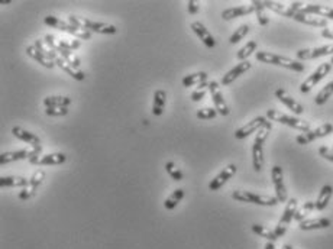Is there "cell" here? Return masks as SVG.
<instances>
[{"mask_svg": "<svg viewBox=\"0 0 333 249\" xmlns=\"http://www.w3.org/2000/svg\"><path fill=\"white\" fill-rule=\"evenodd\" d=\"M330 70H332V64H330V62H323V64H320V65L301 83L300 92H301V93H308L313 87L316 86L317 83H320V81L330 73Z\"/></svg>", "mask_w": 333, "mask_h": 249, "instance_id": "8", "label": "cell"}, {"mask_svg": "<svg viewBox=\"0 0 333 249\" xmlns=\"http://www.w3.org/2000/svg\"><path fill=\"white\" fill-rule=\"evenodd\" d=\"M67 161V155L62 152H54V154H45L35 156L29 160L32 165H60Z\"/></svg>", "mask_w": 333, "mask_h": 249, "instance_id": "19", "label": "cell"}, {"mask_svg": "<svg viewBox=\"0 0 333 249\" xmlns=\"http://www.w3.org/2000/svg\"><path fill=\"white\" fill-rule=\"evenodd\" d=\"M326 55H333V43L325 45V47H319V48H310V50H300V51H297V58L300 61L316 60V58L326 57Z\"/></svg>", "mask_w": 333, "mask_h": 249, "instance_id": "16", "label": "cell"}, {"mask_svg": "<svg viewBox=\"0 0 333 249\" xmlns=\"http://www.w3.org/2000/svg\"><path fill=\"white\" fill-rule=\"evenodd\" d=\"M319 154L322 155L325 160H327V161L333 163V151H330L327 146H320V148H319Z\"/></svg>", "mask_w": 333, "mask_h": 249, "instance_id": "46", "label": "cell"}, {"mask_svg": "<svg viewBox=\"0 0 333 249\" xmlns=\"http://www.w3.org/2000/svg\"><path fill=\"white\" fill-rule=\"evenodd\" d=\"M330 64H332V65H333V57H332V60H330Z\"/></svg>", "mask_w": 333, "mask_h": 249, "instance_id": "51", "label": "cell"}, {"mask_svg": "<svg viewBox=\"0 0 333 249\" xmlns=\"http://www.w3.org/2000/svg\"><path fill=\"white\" fill-rule=\"evenodd\" d=\"M43 22H45V25L55 28V29H58L61 32L71 34L73 36H76L78 41H80V39H84L85 41V39H90V38H92V34H90V32H87L84 29H80L77 26L71 25L70 22H64L62 19H58L57 16H45Z\"/></svg>", "mask_w": 333, "mask_h": 249, "instance_id": "5", "label": "cell"}, {"mask_svg": "<svg viewBox=\"0 0 333 249\" xmlns=\"http://www.w3.org/2000/svg\"><path fill=\"white\" fill-rule=\"evenodd\" d=\"M187 10L190 15H196V13H198L200 8L194 0H190V2H187Z\"/></svg>", "mask_w": 333, "mask_h": 249, "instance_id": "47", "label": "cell"}, {"mask_svg": "<svg viewBox=\"0 0 333 249\" xmlns=\"http://www.w3.org/2000/svg\"><path fill=\"white\" fill-rule=\"evenodd\" d=\"M254 12H255V8H254L252 5H248V6H238V8H231L223 10L222 17L225 20H232V19H236V17L251 15V13H254Z\"/></svg>", "mask_w": 333, "mask_h": 249, "instance_id": "27", "label": "cell"}, {"mask_svg": "<svg viewBox=\"0 0 333 249\" xmlns=\"http://www.w3.org/2000/svg\"><path fill=\"white\" fill-rule=\"evenodd\" d=\"M271 129H273V125H271V121H268L256 132L255 141L252 145V165H254L255 171H261L264 167V144L270 135V132H271Z\"/></svg>", "mask_w": 333, "mask_h": 249, "instance_id": "2", "label": "cell"}, {"mask_svg": "<svg viewBox=\"0 0 333 249\" xmlns=\"http://www.w3.org/2000/svg\"><path fill=\"white\" fill-rule=\"evenodd\" d=\"M29 184V180L20 175H6L0 178V187H22L25 189Z\"/></svg>", "mask_w": 333, "mask_h": 249, "instance_id": "30", "label": "cell"}, {"mask_svg": "<svg viewBox=\"0 0 333 249\" xmlns=\"http://www.w3.org/2000/svg\"><path fill=\"white\" fill-rule=\"evenodd\" d=\"M332 194H333L332 186H329V184L323 186L322 190H320V193H319V196H317V200L315 201L316 210H319V212L325 210L326 207H327V205H329V201H330V198H332Z\"/></svg>", "mask_w": 333, "mask_h": 249, "instance_id": "29", "label": "cell"}, {"mask_svg": "<svg viewBox=\"0 0 333 249\" xmlns=\"http://www.w3.org/2000/svg\"><path fill=\"white\" fill-rule=\"evenodd\" d=\"M299 12L306 13V15H315V16L333 20V9L329 8V6H325V5H313V3L306 5V3H304Z\"/></svg>", "mask_w": 333, "mask_h": 249, "instance_id": "18", "label": "cell"}, {"mask_svg": "<svg viewBox=\"0 0 333 249\" xmlns=\"http://www.w3.org/2000/svg\"><path fill=\"white\" fill-rule=\"evenodd\" d=\"M26 54L32 58V60H35L36 62H39L42 67H45V69H54V61L51 60V57L48 55V54H43V52H41L35 45H28L26 47Z\"/></svg>", "mask_w": 333, "mask_h": 249, "instance_id": "23", "label": "cell"}, {"mask_svg": "<svg viewBox=\"0 0 333 249\" xmlns=\"http://www.w3.org/2000/svg\"><path fill=\"white\" fill-rule=\"evenodd\" d=\"M333 132V125L332 123H325V125H322V126H319L316 129H310L308 132H303L301 135L296 138V141H297V144L300 145H307L310 142H313V141H316L319 138H323L327 137L329 133H332Z\"/></svg>", "mask_w": 333, "mask_h": 249, "instance_id": "10", "label": "cell"}, {"mask_svg": "<svg viewBox=\"0 0 333 249\" xmlns=\"http://www.w3.org/2000/svg\"><path fill=\"white\" fill-rule=\"evenodd\" d=\"M236 170H238V167L235 164H229L228 167H225L222 171L219 172L213 180L209 183V190L210 191H217L219 189H222L223 186L228 183V180L235 175Z\"/></svg>", "mask_w": 333, "mask_h": 249, "instance_id": "15", "label": "cell"}, {"mask_svg": "<svg viewBox=\"0 0 333 249\" xmlns=\"http://www.w3.org/2000/svg\"><path fill=\"white\" fill-rule=\"evenodd\" d=\"M47 50H48V48H47ZM48 54H50L51 60L54 61V64H55L57 67H60L62 71H65V73H67L69 76H71L74 80H77V81H83V80H84L85 78L84 73H83L81 70L73 67L69 61H65L62 57H61L60 54H57V52L52 51V50H48Z\"/></svg>", "mask_w": 333, "mask_h": 249, "instance_id": "11", "label": "cell"}, {"mask_svg": "<svg viewBox=\"0 0 333 249\" xmlns=\"http://www.w3.org/2000/svg\"><path fill=\"white\" fill-rule=\"evenodd\" d=\"M332 224V220L327 217H319V219H304L300 222L299 228L301 231H316V229H327Z\"/></svg>", "mask_w": 333, "mask_h": 249, "instance_id": "25", "label": "cell"}, {"mask_svg": "<svg viewBox=\"0 0 333 249\" xmlns=\"http://www.w3.org/2000/svg\"><path fill=\"white\" fill-rule=\"evenodd\" d=\"M167 103V93L164 90H157L154 93V102H152V115L155 116H161L165 109Z\"/></svg>", "mask_w": 333, "mask_h": 249, "instance_id": "31", "label": "cell"}, {"mask_svg": "<svg viewBox=\"0 0 333 249\" xmlns=\"http://www.w3.org/2000/svg\"><path fill=\"white\" fill-rule=\"evenodd\" d=\"M165 170H167L168 175H170L172 180H175V181L183 180V172H181V170H180L179 167L175 165V163L168 161V163L165 164Z\"/></svg>", "mask_w": 333, "mask_h": 249, "instance_id": "40", "label": "cell"}, {"mask_svg": "<svg viewBox=\"0 0 333 249\" xmlns=\"http://www.w3.org/2000/svg\"><path fill=\"white\" fill-rule=\"evenodd\" d=\"M252 232L256 233L258 236H261V238L267 239L268 242H275L277 239H278L274 231L268 229V228H265V226H262V224H256V223L252 224Z\"/></svg>", "mask_w": 333, "mask_h": 249, "instance_id": "34", "label": "cell"}, {"mask_svg": "<svg viewBox=\"0 0 333 249\" xmlns=\"http://www.w3.org/2000/svg\"><path fill=\"white\" fill-rule=\"evenodd\" d=\"M322 36L326 38V39H332L333 41V29H329V28H326L322 31Z\"/></svg>", "mask_w": 333, "mask_h": 249, "instance_id": "48", "label": "cell"}, {"mask_svg": "<svg viewBox=\"0 0 333 249\" xmlns=\"http://www.w3.org/2000/svg\"><path fill=\"white\" fill-rule=\"evenodd\" d=\"M183 197H184V190L177 189L172 194H171L170 197L164 201V207H165L167 210H172V209H175L177 205L183 200Z\"/></svg>", "mask_w": 333, "mask_h": 249, "instance_id": "37", "label": "cell"}, {"mask_svg": "<svg viewBox=\"0 0 333 249\" xmlns=\"http://www.w3.org/2000/svg\"><path fill=\"white\" fill-rule=\"evenodd\" d=\"M249 32V25H240L233 34L231 35V38H229V42L231 43H238L240 39H243L245 38V35Z\"/></svg>", "mask_w": 333, "mask_h": 249, "instance_id": "41", "label": "cell"}, {"mask_svg": "<svg viewBox=\"0 0 333 249\" xmlns=\"http://www.w3.org/2000/svg\"><path fill=\"white\" fill-rule=\"evenodd\" d=\"M251 67H252V64H251L249 61H242V62H239L236 67H233L232 70H229V71L223 76L222 80H220V84H222V86H229V84H232L236 78L240 77L242 74H245Z\"/></svg>", "mask_w": 333, "mask_h": 249, "instance_id": "20", "label": "cell"}, {"mask_svg": "<svg viewBox=\"0 0 333 249\" xmlns=\"http://www.w3.org/2000/svg\"><path fill=\"white\" fill-rule=\"evenodd\" d=\"M316 206H315V201H306L301 209H299L297 212H296V215H294V220H297V222H303L304 220V217L312 212V210H315Z\"/></svg>", "mask_w": 333, "mask_h": 249, "instance_id": "39", "label": "cell"}, {"mask_svg": "<svg viewBox=\"0 0 333 249\" xmlns=\"http://www.w3.org/2000/svg\"><path fill=\"white\" fill-rule=\"evenodd\" d=\"M209 92H210L212 100L214 103V109L217 110V113L222 115V116H228L231 110H229V106H228L222 92H220V84L217 81H209Z\"/></svg>", "mask_w": 333, "mask_h": 249, "instance_id": "12", "label": "cell"}, {"mask_svg": "<svg viewBox=\"0 0 333 249\" xmlns=\"http://www.w3.org/2000/svg\"><path fill=\"white\" fill-rule=\"evenodd\" d=\"M256 60L264 64H273V65H278V67H284V69L293 70L297 73H303L306 67L303 65V62H299L296 60H291L288 57H282L278 54H273L268 51H258L255 54Z\"/></svg>", "mask_w": 333, "mask_h": 249, "instance_id": "3", "label": "cell"}, {"mask_svg": "<svg viewBox=\"0 0 333 249\" xmlns=\"http://www.w3.org/2000/svg\"><path fill=\"white\" fill-rule=\"evenodd\" d=\"M333 95V81H330V83H327L319 93H317V96L315 97V103L317 104V106H322V104H325L327 100H329V97H332Z\"/></svg>", "mask_w": 333, "mask_h": 249, "instance_id": "36", "label": "cell"}, {"mask_svg": "<svg viewBox=\"0 0 333 249\" xmlns=\"http://www.w3.org/2000/svg\"><path fill=\"white\" fill-rule=\"evenodd\" d=\"M297 206H299L297 198H290V200L287 201V206H285L284 212H282L281 219H280V222L277 224V228L274 229L277 238H281V236L285 235L288 224L291 223V220L294 219V215H296V212H297Z\"/></svg>", "mask_w": 333, "mask_h": 249, "instance_id": "7", "label": "cell"}, {"mask_svg": "<svg viewBox=\"0 0 333 249\" xmlns=\"http://www.w3.org/2000/svg\"><path fill=\"white\" fill-rule=\"evenodd\" d=\"M267 122L268 121H267V118H264V116H256L255 119H252V121L248 122L247 125H243L242 128L238 129V130L235 132V138H236V139H245V138L249 137L251 133L258 132Z\"/></svg>", "mask_w": 333, "mask_h": 249, "instance_id": "17", "label": "cell"}, {"mask_svg": "<svg viewBox=\"0 0 333 249\" xmlns=\"http://www.w3.org/2000/svg\"><path fill=\"white\" fill-rule=\"evenodd\" d=\"M264 6H265V9H271V10H273V12H275V13H278V15H281V16L290 17V19H293V17H294V15H296V10H294V9H291L290 5L287 6V5L280 3V2H271V0H265Z\"/></svg>", "mask_w": 333, "mask_h": 249, "instance_id": "28", "label": "cell"}, {"mask_svg": "<svg viewBox=\"0 0 333 249\" xmlns=\"http://www.w3.org/2000/svg\"><path fill=\"white\" fill-rule=\"evenodd\" d=\"M293 19L297 20V22H301V24H306V25L317 26V28H325L326 29V26H327V19L315 16V15H306V13H301V12H296Z\"/></svg>", "mask_w": 333, "mask_h": 249, "instance_id": "26", "label": "cell"}, {"mask_svg": "<svg viewBox=\"0 0 333 249\" xmlns=\"http://www.w3.org/2000/svg\"><path fill=\"white\" fill-rule=\"evenodd\" d=\"M254 8H255V13H256V19H258V22H259V25H268L270 24V19L267 16V13H265V6H264V2H259V0H254L252 3H251Z\"/></svg>", "mask_w": 333, "mask_h": 249, "instance_id": "35", "label": "cell"}, {"mask_svg": "<svg viewBox=\"0 0 333 249\" xmlns=\"http://www.w3.org/2000/svg\"><path fill=\"white\" fill-rule=\"evenodd\" d=\"M267 119L273 122H278V123H282V125H287V126H291V128L301 130V132H308L310 128H312V126H310V122L301 121L299 118H293V116L284 115V113L278 112V110H274V109H270V110L267 112Z\"/></svg>", "mask_w": 333, "mask_h": 249, "instance_id": "6", "label": "cell"}, {"mask_svg": "<svg viewBox=\"0 0 333 249\" xmlns=\"http://www.w3.org/2000/svg\"><path fill=\"white\" fill-rule=\"evenodd\" d=\"M58 47L62 48V50L73 52L74 50H78L81 47V41H78V39H74V41H64V39H61L60 42H58Z\"/></svg>", "mask_w": 333, "mask_h": 249, "instance_id": "44", "label": "cell"}, {"mask_svg": "<svg viewBox=\"0 0 333 249\" xmlns=\"http://www.w3.org/2000/svg\"><path fill=\"white\" fill-rule=\"evenodd\" d=\"M45 107H69L71 104V97L67 96H48L43 99Z\"/></svg>", "mask_w": 333, "mask_h": 249, "instance_id": "32", "label": "cell"}, {"mask_svg": "<svg viewBox=\"0 0 333 249\" xmlns=\"http://www.w3.org/2000/svg\"><path fill=\"white\" fill-rule=\"evenodd\" d=\"M332 151H333V146H332Z\"/></svg>", "mask_w": 333, "mask_h": 249, "instance_id": "52", "label": "cell"}, {"mask_svg": "<svg viewBox=\"0 0 333 249\" xmlns=\"http://www.w3.org/2000/svg\"><path fill=\"white\" fill-rule=\"evenodd\" d=\"M12 133H13V137H16L17 139H20V141H24L25 144H29L32 148H39V146H41V139H39V137H36L35 133H32V132H29V130H26V129L24 128H20V126H13V128H12Z\"/></svg>", "mask_w": 333, "mask_h": 249, "instance_id": "24", "label": "cell"}, {"mask_svg": "<svg viewBox=\"0 0 333 249\" xmlns=\"http://www.w3.org/2000/svg\"><path fill=\"white\" fill-rule=\"evenodd\" d=\"M209 74L206 71H198V73H193V74H188L186 77L183 78V86L184 87H191L197 86V84H202L207 81Z\"/></svg>", "mask_w": 333, "mask_h": 249, "instance_id": "33", "label": "cell"}, {"mask_svg": "<svg viewBox=\"0 0 333 249\" xmlns=\"http://www.w3.org/2000/svg\"><path fill=\"white\" fill-rule=\"evenodd\" d=\"M191 29H193V32L198 36V39L205 43L207 48L212 50V48L216 47V41H214L213 35L210 34V31L202 22H193L191 24Z\"/></svg>", "mask_w": 333, "mask_h": 249, "instance_id": "22", "label": "cell"}, {"mask_svg": "<svg viewBox=\"0 0 333 249\" xmlns=\"http://www.w3.org/2000/svg\"><path fill=\"white\" fill-rule=\"evenodd\" d=\"M41 149L39 148H32V149H19V151H9V152H3L0 155V164L5 165L9 163H15V161H20V160H32L35 156L41 155Z\"/></svg>", "mask_w": 333, "mask_h": 249, "instance_id": "9", "label": "cell"}, {"mask_svg": "<svg viewBox=\"0 0 333 249\" xmlns=\"http://www.w3.org/2000/svg\"><path fill=\"white\" fill-rule=\"evenodd\" d=\"M43 178H45V172L42 170H36L32 174V177L29 178V184L19 193V198L20 200H29V198L34 197L38 189H39V186L43 183Z\"/></svg>", "mask_w": 333, "mask_h": 249, "instance_id": "14", "label": "cell"}, {"mask_svg": "<svg viewBox=\"0 0 333 249\" xmlns=\"http://www.w3.org/2000/svg\"><path fill=\"white\" fill-rule=\"evenodd\" d=\"M282 249H293V246H291V245H284Z\"/></svg>", "mask_w": 333, "mask_h": 249, "instance_id": "50", "label": "cell"}, {"mask_svg": "<svg viewBox=\"0 0 333 249\" xmlns=\"http://www.w3.org/2000/svg\"><path fill=\"white\" fill-rule=\"evenodd\" d=\"M207 92H209V81L198 84V87L191 93V100H193V102H200V100L205 97Z\"/></svg>", "mask_w": 333, "mask_h": 249, "instance_id": "42", "label": "cell"}, {"mask_svg": "<svg viewBox=\"0 0 333 249\" xmlns=\"http://www.w3.org/2000/svg\"><path fill=\"white\" fill-rule=\"evenodd\" d=\"M275 97H277L282 104H285L293 113L301 115V113L304 112V107H303L297 100H294L284 88H277V90H275Z\"/></svg>", "mask_w": 333, "mask_h": 249, "instance_id": "21", "label": "cell"}, {"mask_svg": "<svg viewBox=\"0 0 333 249\" xmlns=\"http://www.w3.org/2000/svg\"><path fill=\"white\" fill-rule=\"evenodd\" d=\"M217 115V110L214 107H203L197 112V118L202 119V121H209V119H214Z\"/></svg>", "mask_w": 333, "mask_h": 249, "instance_id": "43", "label": "cell"}, {"mask_svg": "<svg viewBox=\"0 0 333 249\" xmlns=\"http://www.w3.org/2000/svg\"><path fill=\"white\" fill-rule=\"evenodd\" d=\"M271 178H273L274 189H275V197L278 198L280 203H285L288 194L285 190V184H284V175H282V168L280 165H274L271 170Z\"/></svg>", "mask_w": 333, "mask_h": 249, "instance_id": "13", "label": "cell"}, {"mask_svg": "<svg viewBox=\"0 0 333 249\" xmlns=\"http://www.w3.org/2000/svg\"><path fill=\"white\" fill-rule=\"evenodd\" d=\"M265 249H275V245H274V242H267V245H265Z\"/></svg>", "mask_w": 333, "mask_h": 249, "instance_id": "49", "label": "cell"}, {"mask_svg": "<svg viewBox=\"0 0 333 249\" xmlns=\"http://www.w3.org/2000/svg\"><path fill=\"white\" fill-rule=\"evenodd\" d=\"M69 22L71 25L77 26L80 29H84L87 32H96V34L103 35H113L118 32V28L110 24H104V22H96L92 19H87L83 16H76V15H70Z\"/></svg>", "mask_w": 333, "mask_h": 249, "instance_id": "1", "label": "cell"}, {"mask_svg": "<svg viewBox=\"0 0 333 249\" xmlns=\"http://www.w3.org/2000/svg\"><path fill=\"white\" fill-rule=\"evenodd\" d=\"M256 48H258V43L256 41H249L245 47H242L238 54H236V58L239 61H248V58L256 51Z\"/></svg>", "mask_w": 333, "mask_h": 249, "instance_id": "38", "label": "cell"}, {"mask_svg": "<svg viewBox=\"0 0 333 249\" xmlns=\"http://www.w3.org/2000/svg\"><path fill=\"white\" fill-rule=\"evenodd\" d=\"M232 198H235L236 201L252 203V205H258V206H277L280 203L277 197L256 194V193H252V191H248V190H235L232 193Z\"/></svg>", "mask_w": 333, "mask_h": 249, "instance_id": "4", "label": "cell"}, {"mask_svg": "<svg viewBox=\"0 0 333 249\" xmlns=\"http://www.w3.org/2000/svg\"><path fill=\"white\" fill-rule=\"evenodd\" d=\"M69 113V107H47L45 115L48 116H65Z\"/></svg>", "mask_w": 333, "mask_h": 249, "instance_id": "45", "label": "cell"}]
</instances>
